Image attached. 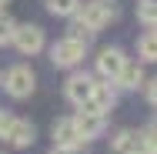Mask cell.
<instances>
[{
	"label": "cell",
	"mask_w": 157,
	"mask_h": 154,
	"mask_svg": "<svg viewBox=\"0 0 157 154\" xmlns=\"http://www.w3.org/2000/svg\"><path fill=\"white\" fill-rule=\"evenodd\" d=\"M144 84V70L137 67V64H127L124 70H121V77H117V87H124V91H137Z\"/></svg>",
	"instance_id": "cell-12"
},
{
	"label": "cell",
	"mask_w": 157,
	"mask_h": 154,
	"mask_svg": "<svg viewBox=\"0 0 157 154\" xmlns=\"http://www.w3.org/2000/svg\"><path fill=\"white\" fill-rule=\"evenodd\" d=\"M54 144H57V148H70V151H77V148L84 144L80 134H77L74 117H60V121L54 124Z\"/></svg>",
	"instance_id": "cell-9"
},
{
	"label": "cell",
	"mask_w": 157,
	"mask_h": 154,
	"mask_svg": "<svg viewBox=\"0 0 157 154\" xmlns=\"http://www.w3.org/2000/svg\"><path fill=\"white\" fill-rule=\"evenodd\" d=\"M13 30H17V24H13L7 14H0V44H10V40H13Z\"/></svg>",
	"instance_id": "cell-16"
},
{
	"label": "cell",
	"mask_w": 157,
	"mask_h": 154,
	"mask_svg": "<svg viewBox=\"0 0 157 154\" xmlns=\"http://www.w3.org/2000/svg\"><path fill=\"white\" fill-rule=\"evenodd\" d=\"M114 101H117V94H114L110 81H107V84H94V94H90L87 107H90V111H97V114H107V111L114 107Z\"/></svg>",
	"instance_id": "cell-11"
},
{
	"label": "cell",
	"mask_w": 157,
	"mask_h": 154,
	"mask_svg": "<svg viewBox=\"0 0 157 154\" xmlns=\"http://www.w3.org/2000/svg\"><path fill=\"white\" fill-rule=\"evenodd\" d=\"M94 77L90 74H70V81H67V101L74 104V107H87V101H90V94H94Z\"/></svg>",
	"instance_id": "cell-7"
},
{
	"label": "cell",
	"mask_w": 157,
	"mask_h": 154,
	"mask_svg": "<svg viewBox=\"0 0 157 154\" xmlns=\"http://www.w3.org/2000/svg\"><path fill=\"white\" fill-rule=\"evenodd\" d=\"M74 17H77V24H84L87 30L97 34L100 27H107V24L117 17V10H114V3H110V0H90V3H84Z\"/></svg>",
	"instance_id": "cell-2"
},
{
	"label": "cell",
	"mask_w": 157,
	"mask_h": 154,
	"mask_svg": "<svg viewBox=\"0 0 157 154\" xmlns=\"http://www.w3.org/2000/svg\"><path fill=\"white\" fill-rule=\"evenodd\" d=\"M24 57H33V54H40L44 50V30L37 27V24H20L17 30H13V40H10Z\"/></svg>",
	"instance_id": "cell-4"
},
{
	"label": "cell",
	"mask_w": 157,
	"mask_h": 154,
	"mask_svg": "<svg viewBox=\"0 0 157 154\" xmlns=\"http://www.w3.org/2000/svg\"><path fill=\"white\" fill-rule=\"evenodd\" d=\"M10 124H13V117H10V114H3V111H0V141H3V137H7V131H10Z\"/></svg>",
	"instance_id": "cell-17"
},
{
	"label": "cell",
	"mask_w": 157,
	"mask_h": 154,
	"mask_svg": "<svg viewBox=\"0 0 157 154\" xmlns=\"http://www.w3.org/2000/svg\"><path fill=\"white\" fill-rule=\"evenodd\" d=\"M147 134V144H151V154H157V124L151 127V131H144Z\"/></svg>",
	"instance_id": "cell-18"
},
{
	"label": "cell",
	"mask_w": 157,
	"mask_h": 154,
	"mask_svg": "<svg viewBox=\"0 0 157 154\" xmlns=\"http://www.w3.org/2000/svg\"><path fill=\"white\" fill-rule=\"evenodd\" d=\"M33 137H37V127H33L30 121H17L13 117V124H10V131H7V144H13V148H30Z\"/></svg>",
	"instance_id": "cell-10"
},
{
	"label": "cell",
	"mask_w": 157,
	"mask_h": 154,
	"mask_svg": "<svg viewBox=\"0 0 157 154\" xmlns=\"http://www.w3.org/2000/svg\"><path fill=\"white\" fill-rule=\"evenodd\" d=\"M147 101H151V104L157 107V77L151 81V84H147Z\"/></svg>",
	"instance_id": "cell-19"
},
{
	"label": "cell",
	"mask_w": 157,
	"mask_h": 154,
	"mask_svg": "<svg viewBox=\"0 0 157 154\" xmlns=\"http://www.w3.org/2000/svg\"><path fill=\"white\" fill-rule=\"evenodd\" d=\"M74 124H77L80 141H94V137H100V134H104L107 117H104V114H97V111H90V107H80V114L74 117Z\"/></svg>",
	"instance_id": "cell-6"
},
{
	"label": "cell",
	"mask_w": 157,
	"mask_h": 154,
	"mask_svg": "<svg viewBox=\"0 0 157 154\" xmlns=\"http://www.w3.org/2000/svg\"><path fill=\"white\" fill-rule=\"evenodd\" d=\"M110 148H114L117 154H151L147 134H144V131H130V127H124V131H117V134H114Z\"/></svg>",
	"instance_id": "cell-5"
},
{
	"label": "cell",
	"mask_w": 157,
	"mask_h": 154,
	"mask_svg": "<svg viewBox=\"0 0 157 154\" xmlns=\"http://www.w3.org/2000/svg\"><path fill=\"white\" fill-rule=\"evenodd\" d=\"M33 87H37V74H33L27 64H13V67H7V74H3V91L10 94V97H17V101H24V97H30Z\"/></svg>",
	"instance_id": "cell-1"
},
{
	"label": "cell",
	"mask_w": 157,
	"mask_h": 154,
	"mask_svg": "<svg viewBox=\"0 0 157 154\" xmlns=\"http://www.w3.org/2000/svg\"><path fill=\"white\" fill-rule=\"evenodd\" d=\"M137 17H140L147 27H154V30H157V0H140V7H137Z\"/></svg>",
	"instance_id": "cell-15"
},
{
	"label": "cell",
	"mask_w": 157,
	"mask_h": 154,
	"mask_svg": "<svg viewBox=\"0 0 157 154\" xmlns=\"http://www.w3.org/2000/svg\"><path fill=\"white\" fill-rule=\"evenodd\" d=\"M124 67H127V57H124L121 47H104V50L97 54V70H100V77H107V81H117Z\"/></svg>",
	"instance_id": "cell-8"
},
{
	"label": "cell",
	"mask_w": 157,
	"mask_h": 154,
	"mask_svg": "<svg viewBox=\"0 0 157 154\" xmlns=\"http://www.w3.org/2000/svg\"><path fill=\"white\" fill-rule=\"evenodd\" d=\"M47 10L54 17H74L80 10V0H47Z\"/></svg>",
	"instance_id": "cell-14"
},
{
	"label": "cell",
	"mask_w": 157,
	"mask_h": 154,
	"mask_svg": "<svg viewBox=\"0 0 157 154\" xmlns=\"http://www.w3.org/2000/svg\"><path fill=\"white\" fill-rule=\"evenodd\" d=\"M137 54H140V61H151V64L157 61V30L144 34V37L137 40Z\"/></svg>",
	"instance_id": "cell-13"
},
{
	"label": "cell",
	"mask_w": 157,
	"mask_h": 154,
	"mask_svg": "<svg viewBox=\"0 0 157 154\" xmlns=\"http://www.w3.org/2000/svg\"><path fill=\"white\" fill-rule=\"evenodd\" d=\"M50 154H77V151H70V148H54Z\"/></svg>",
	"instance_id": "cell-20"
},
{
	"label": "cell",
	"mask_w": 157,
	"mask_h": 154,
	"mask_svg": "<svg viewBox=\"0 0 157 154\" xmlns=\"http://www.w3.org/2000/svg\"><path fill=\"white\" fill-rule=\"evenodd\" d=\"M84 54H87V44L74 40V37H63V40H57V44L50 47L54 67H77V64L84 61Z\"/></svg>",
	"instance_id": "cell-3"
},
{
	"label": "cell",
	"mask_w": 157,
	"mask_h": 154,
	"mask_svg": "<svg viewBox=\"0 0 157 154\" xmlns=\"http://www.w3.org/2000/svg\"><path fill=\"white\" fill-rule=\"evenodd\" d=\"M3 3H7V0H0V7H3Z\"/></svg>",
	"instance_id": "cell-21"
}]
</instances>
